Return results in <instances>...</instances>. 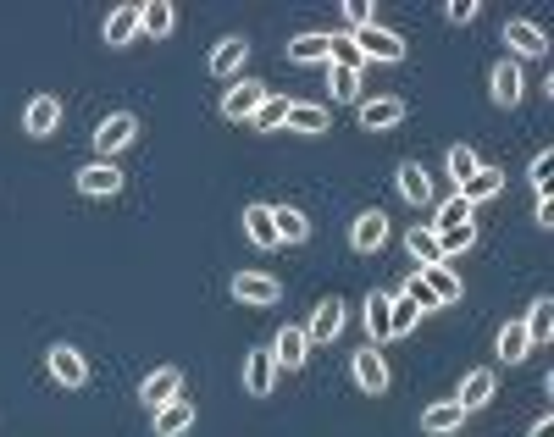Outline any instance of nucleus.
<instances>
[{
	"mask_svg": "<svg viewBox=\"0 0 554 437\" xmlns=\"http://www.w3.org/2000/svg\"><path fill=\"white\" fill-rule=\"evenodd\" d=\"M350 39H355V50H361V61H405V39L377 28V23H366L361 34H350Z\"/></svg>",
	"mask_w": 554,
	"mask_h": 437,
	"instance_id": "obj_1",
	"label": "nucleus"
},
{
	"mask_svg": "<svg viewBox=\"0 0 554 437\" xmlns=\"http://www.w3.org/2000/svg\"><path fill=\"white\" fill-rule=\"evenodd\" d=\"M488 95H494V106H521V95H527V72H521V61H499L494 72H488Z\"/></svg>",
	"mask_w": 554,
	"mask_h": 437,
	"instance_id": "obj_2",
	"label": "nucleus"
},
{
	"mask_svg": "<svg viewBox=\"0 0 554 437\" xmlns=\"http://www.w3.org/2000/svg\"><path fill=\"white\" fill-rule=\"evenodd\" d=\"M133 139H139V122H133V111H111V117L95 128V150H100V155L128 150Z\"/></svg>",
	"mask_w": 554,
	"mask_h": 437,
	"instance_id": "obj_3",
	"label": "nucleus"
},
{
	"mask_svg": "<svg viewBox=\"0 0 554 437\" xmlns=\"http://www.w3.org/2000/svg\"><path fill=\"white\" fill-rule=\"evenodd\" d=\"M50 377H56L61 388H84V382H89L84 349H73V343H56V349H50Z\"/></svg>",
	"mask_w": 554,
	"mask_h": 437,
	"instance_id": "obj_4",
	"label": "nucleus"
},
{
	"mask_svg": "<svg viewBox=\"0 0 554 437\" xmlns=\"http://www.w3.org/2000/svg\"><path fill=\"white\" fill-rule=\"evenodd\" d=\"M383 244H388V216L383 211H361L350 222V249L355 255H377Z\"/></svg>",
	"mask_w": 554,
	"mask_h": 437,
	"instance_id": "obj_5",
	"label": "nucleus"
},
{
	"mask_svg": "<svg viewBox=\"0 0 554 437\" xmlns=\"http://www.w3.org/2000/svg\"><path fill=\"white\" fill-rule=\"evenodd\" d=\"M338 332H344V299H322L316 316H311V327H305V343H311V349H327Z\"/></svg>",
	"mask_w": 554,
	"mask_h": 437,
	"instance_id": "obj_6",
	"label": "nucleus"
},
{
	"mask_svg": "<svg viewBox=\"0 0 554 437\" xmlns=\"http://www.w3.org/2000/svg\"><path fill=\"white\" fill-rule=\"evenodd\" d=\"M505 45H510V61H538V56H549V39H543V28L538 23H505Z\"/></svg>",
	"mask_w": 554,
	"mask_h": 437,
	"instance_id": "obj_7",
	"label": "nucleus"
},
{
	"mask_svg": "<svg viewBox=\"0 0 554 437\" xmlns=\"http://www.w3.org/2000/svg\"><path fill=\"white\" fill-rule=\"evenodd\" d=\"M261 100H266V83L244 78V83H233V89H228V100H222V117H228V122H250L255 111H261Z\"/></svg>",
	"mask_w": 554,
	"mask_h": 437,
	"instance_id": "obj_8",
	"label": "nucleus"
},
{
	"mask_svg": "<svg viewBox=\"0 0 554 437\" xmlns=\"http://www.w3.org/2000/svg\"><path fill=\"white\" fill-rule=\"evenodd\" d=\"M233 299H239V305H277L283 288H277V277H266V272H239L233 277Z\"/></svg>",
	"mask_w": 554,
	"mask_h": 437,
	"instance_id": "obj_9",
	"label": "nucleus"
},
{
	"mask_svg": "<svg viewBox=\"0 0 554 437\" xmlns=\"http://www.w3.org/2000/svg\"><path fill=\"white\" fill-rule=\"evenodd\" d=\"M23 128L34 133V139H50V133L61 128V100L56 95H34L28 111H23Z\"/></svg>",
	"mask_w": 554,
	"mask_h": 437,
	"instance_id": "obj_10",
	"label": "nucleus"
},
{
	"mask_svg": "<svg viewBox=\"0 0 554 437\" xmlns=\"http://www.w3.org/2000/svg\"><path fill=\"white\" fill-rule=\"evenodd\" d=\"M305 355H311V343H305V327H283V332H277V343H272L277 371H300V366H305Z\"/></svg>",
	"mask_w": 554,
	"mask_h": 437,
	"instance_id": "obj_11",
	"label": "nucleus"
},
{
	"mask_svg": "<svg viewBox=\"0 0 554 437\" xmlns=\"http://www.w3.org/2000/svg\"><path fill=\"white\" fill-rule=\"evenodd\" d=\"M355 388L361 393H388V360L377 349H355Z\"/></svg>",
	"mask_w": 554,
	"mask_h": 437,
	"instance_id": "obj_12",
	"label": "nucleus"
},
{
	"mask_svg": "<svg viewBox=\"0 0 554 437\" xmlns=\"http://www.w3.org/2000/svg\"><path fill=\"white\" fill-rule=\"evenodd\" d=\"M505 189V172H499V166H477V172H471L466 183H460V200L471 205V211H477L482 200H494V194Z\"/></svg>",
	"mask_w": 554,
	"mask_h": 437,
	"instance_id": "obj_13",
	"label": "nucleus"
},
{
	"mask_svg": "<svg viewBox=\"0 0 554 437\" xmlns=\"http://www.w3.org/2000/svg\"><path fill=\"white\" fill-rule=\"evenodd\" d=\"M272 382H277V360H272V349H255V355L244 360V393L266 399V393H272Z\"/></svg>",
	"mask_w": 554,
	"mask_h": 437,
	"instance_id": "obj_14",
	"label": "nucleus"
},
{
	"mask_svg": "<svg viewBox=\"0 0 554 437\" xmlns=\"http://www.w3.org/2000/svg\"><path fill=\"white\" fill-rule=\"evenodd\" d=\"M388 316H394V294H388V288L366 294V332H372V349H377V343H388V338H394Z\"/></svg>",
	"mask_w": 554,
	"mask_h": 437,
	"instance_id": "obj_15",
	"label": "nucleus"
},
{
	"mask_svg": "<svg viewBox=\"0 0 554 437\" xmlns=\"http://www.w3.org/2000/svg\"><path fill=\"white\" fill-rule=\"evenodd\" d=\"M494 393H499V377H494V371H471V377L466 382H460V393H455V404H460V410H482V404H488V399H494Z\"/></svg>",
	"mask_w": 554,
	"mask_h": 437,
	"instance_id": "obj_16",
	"label": "nucleus"
},
{
	"mask_svg": "<svg viewBox=\"0 0 554 437\" xmlns=\"http://www.w3.org/2000/svg\"><path fill=\"white\" fill-rule=\"evenodd\" d=\"M117 189H122V172L111 161H95V166H84V172H78V194L106 200V194H117Z\"/></svg>",
	"mask_w": 554,
	"mask_h": 437,
	"instance_id": "obj_17",
	"label": "nucleus"
},
{
	"mask_svg": "<svg viewBox=\"0 0 554 437\" xmlns=\"http://www.w3.org/2000/svg\"><path fill=\"white\" fill-rule=\"evenodd\" d=\"M178 388H183L178 366H161V371H150V377H145V388H139V399H145L150 410H161V404H167V399H178Z\"/></svg>",
	"mask_w": 554,
	"mask_h": 437,
	"instance_id": "obj_18",
	"label": "nucleus"
},
{
	"mask_svg": "<svg viewBox=\"0 0 554 437\" xmlns=\"http://www.w3.org/2000/svg\"><path fill=\"white\" fill-rule=\"evenodd\" d=\"M394 183H399V194H405L410 205H433V178H427V166H422V161H405Z\"/></svg>",
	"mask_w": 554,
	"mask_h": 437,
	"instance_id": "obj_19",
	"label": "nucleus"
},
{
	"mask_svg": "<svg viewBox=\"0 0 554 437\" xmlns=\"http://www.w3.org/2000/svg\"><path fill=\"white\" fill-rule=\"evenodd\" d=\"M272 227H277V244H305L311 238V216L294 211V205H272Z\"/></svg>",
	"mask_w": 554,
	"mask_h": 437,
	"instance_id": "obj_20",
	"label": "nucleus"
},
{
	"mask_svg": "<svg viewBox=\"0 0 554 437\" xmlns=\"http://www.w3.org/2000/svg\"><path fill=\"white\" fill-rule=\"evenodd\" d=\"M416 272H422V283L438 294V305H460V294H466V288H460V277L449 272L444 260H433V266H416Z\"/></svg>",
	"mask_w": 554,
	"mask_h": 437,
	"instance_id": "obj_21",
	"label": "nucleus"
},
{
	"mask_svg": "<svg viewBox=\"0 0 554 437\" xmlns=\"http://www.w3.org/2000/svg\"><path fill=\"white\" fill-rule=\"evenodd\" d=\"M194 426V404L189 399H167L156 410V437H183Z\"/></svg>",
	"mask_w": 554,
	"mask_h": 437,
	"instance_id": "obj_22",
	"label": "nucleus"
},
{
	"mask_svg": "<svg viewBox=\"0 0 554 437\" xmlns=\"http://www.w3.org/2000/svg\"><path fill=\"white\" fill-rule=\"evenodd\" d=\"M460 421H466V410H460L455 399H444V404H427V410H422V426H427L433 437H455V432H460Z\"/></svg>",
	"mask_w": 554,
	"mask_h": 437,
	"instance_id": "obj_23",
	"label": "nucleus"
},
{
	"mask_svg": "<svg viewBox=\"0 0 554 437\" xmlns=\"http://www.w3.org/2000/svg\"><path fill=\"white\" fill-rule=\"evenodd\" d=\"M244 61H250V39H222L217 50H211V72H217V78H233V72L244 67Z\"/></svg>",
	"mask_w": 554,
	"mask_h": 437,
	"instance_id": "obj_24",
	"label": "nucleus"
},
{
	"mask_svg": "<svg viewBox=\"0 0 554 437\" xmlns=\"http://www.w3.org/2000/svg\"><path fill=\"white\" fill-rule=\"evenodd\" d=\"M172 28H178V12H172L167 0H156V6H139V34H145V39H167Z\"/></svg>",
	"mask_w": 554,
	"mask_h": 437,
	"instance_id": "obj_25",
	"label": "nucleus"
},
{
	"mask_svg": "<svg viewBox=\"0 0 554 437\" xmlns=\"http://www.w3.org/2000/svg\"><path fill=\"white\" fill-rule=\"evenodd\" d=\"M139 39V6H117L106 17V45H133Z\"/></svg>",
	"mask_w": 554,
	"mask_h": 437,
	"instance_id": "obj_26",
	"label": "nucleus"
},
{
	"mask_svg": "<svg viewBox=\"0 0 554 437\" xmlns=\"http://www.w3.org/2000/svg\"><path fill=\"white\" fill-rule=\"evenodd\" d=\"M527 327H521V321H505V327H499V360H505V366H521V360H527Z\"/></svg>",
	"mask_w": 554,
	"mask_h": 437,
	"instance_id": "obj_27",
	"label": "nucleus"
},
{
	"mask_svg": "<svg viewBox=\"0 0 554 437\" xmlns=\"http://www.w3.org/2000/svg\"><path fill=\"white\" fill-rule=\"evenodd\" d=\"M521 327H527V343H532V349H543V343L554 338V299H538V305H532V316L521 321Z\"/></svg>",
	"mask_w": 554,
	"mask_h": 437,
	"instance_id": "obj_28",
	"label": "nucleus"
},
{
	"mask_svg": "<svg viewBox=\"0 0 554 437\" xmlns=\"http://www.w3.org/2000/svg\"><path fill=\"white\" fill-rule=\"evenodd\" d=\"M327 89H333V100H338V106H355V100H361V72H350V67H333V61H327Z\"/></svg>",
	"mask_w": 554,
	"mask_h": 437,
	"instance_id": "obj_29",
	"label": "nucleus"
},
{
	"mask_svg": "<svg viewBox=\"0 0 554 437\" xmlns=\"http://www.w3.org/2000/svg\"><path fill=\"white\" fill-rule=\"evenodd\" d=\"M394 122H405V106L399 100H366L361 106V128H394Z\"/></svg>",
	"mask_w": 554,
	"mask_h": 437,
	"instance_id": "obj_30",
	"label": "nucleus"
},
{
	"mask_svg": "<svg viewBox=\"0 0 554 437\" xmlns=\"http://www.w3.org/2000/svg\"><path fill=\"white\" fill-rule=\"evenodd\" d=\"M244 233H250L255 244H261V249H272V244H277V227H272V205H250V211H244Z\"/></svg>",
	"mask_w": 554,
	"mask_h": 437,
	"instance_id": "obj_31",
	"label": "nucleus"
},
{
	"mask_svg": "<svg viewBox=\"0 0 554 437\" xmlns=\"http://www.w3.org/2000/svg\"><path fill=\"white\" fill-rule=\"evenodd\" d=\"M405 249L416 255V266H433V260H444V255H438V233H433V227H410V233H405Z\"/></svg>",
	"mask_w": 554,
	"mask_h": 437,
	"instance_id": "obj_32",
	"label": "nucleus"
},
{
	"mask_svg": "<svg viewBox=\"0 0 554 437\" xmlns=\"http://www.w3.org/2000/svg\"><path fill=\"white\" fill-rule=\"evenodd\" d=\"M283 128H294V133H327V106H289V122Z\"/></svg>",
	"mask_w": 554,
	"mask_h": 437,
	"instance_id": "obj_33",
	"label": "nucleus"
},
{
	"mask_svg": "<svg viewBox=\"0 0 554 437\" xmlns=\"http://www.w3.org/2000/svg\"><path fill=\"white\" fill-rule=\"evenodd\" d=\"M327 61H333V67H350V72H361V67H366L350 34H327Z\"/></svg>",
	"mask_w": 554,
	"mask_h": 437,
	"instance_id": "obj_34",
	"label": "nucleus"
},
{
	"mask_svg": "<svg viewBox=\"0 0 554 437\" xmlns=\"http://www.w3.org/2000/svg\"><path fill=\"white\" fill-rule=\"evenodd\" d=\"M477 244V222H460V227H449V233H438V255H466V249Z\"/></svg>",
	"mask_w": 554,
	"mask_h": 437,
	"instance_id": "obj_35",
	"label": "nucleus"
},
{
	"mask_svg": "<svg viewBox=\"0 0 554 437\" xmlns=\"http://www.w3.org/2000/svg\"><path fill=\"white\" fill-rule=\"evenodd\" d=\"M289 106H294V100L289 95H266L261 100V111H255V128H283V122H289Z\"/></svg>",
	"mask_w": 554,
	"mask_h": 437,
	"instance_id": "obj_36",
	"label": "nucleus"
},
{
	"mask_svg": "<svg viewBox=\"0 0 554 437\" xmlns=\"http://www.w3.org/2000/svg\"><path fill=\"white\" fill-rule=\"evenodd\" d=\"M399 299H410V305H416V310H444V305H438V294L422 283V272H410L405 283H399Z\"/></svg>",
	"mask_w": 554,
	"mask_h": 437,
	"instance_id": "obj_37",
	"label": "nucleus"
},
{
	"mask_svg": "<svg viewBox=\"0 0 554 437\" xmlns=\"http://www.w3.org/2000/svg\"><path fill=\"white\" fill-rule=\"evenodd\" d=\"M289 61H327V34H300V39H289Z\"/></svg>",
	"mask_w": 554,
	"mask_h": 437,
	"instance_id": "obj_38",
	"label": "nucleus"
},
{
	"mask_svg": "<svg viewBox=\"0 0 554 437\" xmlns=\"http://www.w3.org/2000/svg\"><path fill=\"white\" fill-rule=\"evenodd\" d=\"M477 166H482L477 150H471V144H455V150H449V183H466Z\"/></svg>",
	"mask_w": 554,
	"mask_h": 437,
	"instance_id": "obj_39",
	"label": "nucleus"
},
{
	"mask_svg": "<svg viewBox=\"0 0 554 437\" xmlns=\"http://www.w3.org/2000/svg\"><path fill=\"white\" fill-rule=\"evenodd\" d=\"M460 222H471V205L460 200V194H449V200L438 205V227H433V233H449V227H460Z\"/></svg>",
	"mask_w": 554,
	"mask_h": 437,
	"instance_id": "obj_40",
	"label": "nucleus"
},
{
	"mask_svg": "<svg viewBox=\"0 0 554 437\" xmlns=\"http://www.w3.org/2000/svg\"><path fill=\"white\" fill-rule=\"evenodd\" d=\"M416 321H422V310L410 305V299H399V294H394V316H388V327H394V338H405V332L416 327Z\"/></svg>",
	"mask_w": 554,
	"mask_h": 437,
	"instance_id": "obj_41",
	"label": "nucleus"
},
{
	"mask_svg": "<svg viewBox=\"0 0 554 437\" xmlns=\"http://www.w3.org/2000/svg\"><path fill=\"white\" fill-rule=\"evenodd\" d=\"M372 0H344V23H350V34H361L366 23H372Z\"/></svg>",
	"mask_w": 554,
	"mask_h": 437,
	"instance_id": "obj_42",
	"label": "nucleus"
},
{
	"mask_svg": "<svg viewBox=\"0 0 554 437\" xmlns=\"http://www.w3.org/2000/svg\"><path fill=\"white\" fill-rule=\"evenodd\" d=\"M549 166H554V150L532 155V183H538V189H549Z\"/></svg>",
	"mask_w": 554,
	"mask_h": 437,
	"instance_id": "obj_43",
	"label": "nucleus"
},
{
	"mask_svg": "<svg viewBox=\"0 0 554 437\" xmlns=\"http://www.w3.org/2000/svg\"><path fill=\"white\" fill-rule=\"evenodd\" d=\"M471 17H477V6H471V0H455V6H449V23H471Z\"/></svg>",
	"mask_w": 554,
	"mask_h": 437,
	"instance_id": "obj_44",
	"label": "nucleus"
},
{
	"mask_svg": "<svg viewBox=\"0 0 554 437\" xmlns=\"http://www.w3.org/2000/svg\"><path fill=\"white\" fill-rule=\"evenodd\" d=\"M527 437H554V415H543V421L538 426H532V432Z\"/></svg>",
	"mask_w": 554,
	"mask_h": 437,
	"instance_id": "obj_45",
	"label": "nucleus"
}]
</instances>
